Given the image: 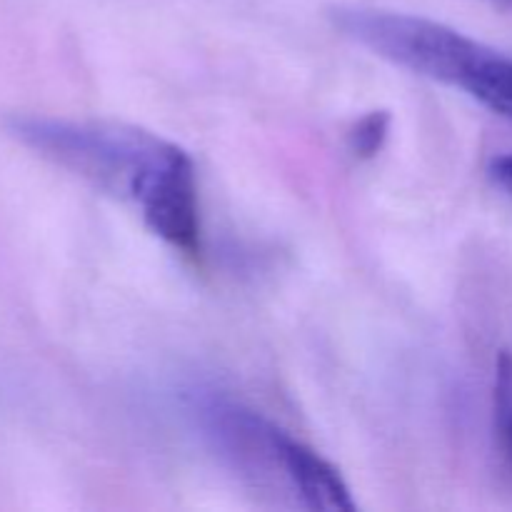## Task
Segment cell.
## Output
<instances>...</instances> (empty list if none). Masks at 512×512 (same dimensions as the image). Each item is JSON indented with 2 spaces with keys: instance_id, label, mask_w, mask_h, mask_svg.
Returning <instances> with one entry per match:
<instances>
[{
  "instance_id": "1",
  "label": "cell",
  "mask_w": 512,
  "mask_h": 512,
  "mask_svg": "<svg viewBox=\"0 0 512 512\" xmlns=\"http://www.w3.org/2000/svg\"><path fill=\"white\" fill-rule=\"evenodd\" d=\"M10 138L48 163L78 175L103 193L138 203L150 178L175 150L173 143L135 125L70 120L53 115H10Z\"/></svg>"
},
{
  "instance_id": "2",
  "label": "cell",
  "mask_w": 512,
  "mask_h": 512,
  "mask_svg": "<svg viewBox=\"0 0 512 512\" xmlns=\"http://www.w3.org/2000/svg\"><path fill=\"white\" fill-rule=\"evenodd\" d=\"M135 205L158 238L188 258H198L203 250L198 178L185 150L175 148L170 153Z\"/></svg>"
},
{
  "instance_id": "3",
  "label": "cell",
  "mask_w": 512,
  "mask_h": 512,
  "mask_svg": "<svg viewBox=\"0 0 512 512\" xmlns=\"http://www.w3.org/2000/svg\"><path fill=\"white\" fill-rule=\"evenodd\" d=\"M278 450L283 475L290 480L305 508L318 512H355L358 503L350 495L343 475L300 440L288 433H278Z\"/></svg>"
},
{
  "instance_id": "4",
  "label": "cell",
  "mask_w": 512,
  "mask_h": 512,
  "mask_svg": "<svg viewBox=\"0 0 512 512\" xmlns=\"http://www.w3.org/2000/svg\"><path fill=\"white\" fill-rule=\"evenodd\" d=\"M453 88L465 90L488 110L512 123V58L475 40Z\"/></svg>"
},
{
  "instance_id": "5",
  "label": "cell",
  "mask_w": 512,
  "mask_h": 512,
  "mask_svg": "<svg viewBox=\"0 0 512 512\" xmlns=\"http://www.w3.org/2000/svg\"><path fill=\"white\" fill-rule=\"evenodd\" d=\"M493 420L495 438H498L500 455H503L505 470L512 478V353L503 350L495 363V385H493Z\"/></svg>"
},
{
  "instance_id": "6",
  "label": "cell",
  "mask_w": 512,
  "mask_h": 512,
  "mask_svg": "<svg viewBox=\"0 0 512 512\" xmlns=\"http://www.w3.org/2000/svg\"><path fill=\"white\" fill-rule=\"evenodd\" d=\"M388 125L390 118L380 110V113L365 115L363 120H358L353 130H350V150L360 158H373L380 148H383L385 138H388Z\"/></svg>"
},
{
  "instance_id": "7",
  "label": "cell",
  "mask_w": 512,
  "mask_h": 512,
  "mask_svg": "<svg viewBox=\"0 0 512 512\" xmlns=\"http://www.w3.org/2000/svg\"><path fill=\"white\" fill-rule=\"evenodd\" d=\"M490 175H493V180L500 188L508 190L512 195V153L495 158L493 163H490Z\"/></svg>"
},
{
  "instance_id": "8",
  "label": "cell",
  "mask_w": 512,
  "mask_h": 512,
  "mask_svg": "<svg viewBox=\"0 0 512 512\" xmlns=\"http://www.w3.org/2000/svg\"><path fill=\"white\" fill-rule=\"evenodd\" d=\"M493 5H498V8L503 10H512V0H490Z\"/></svg>"
}]
</instances>
